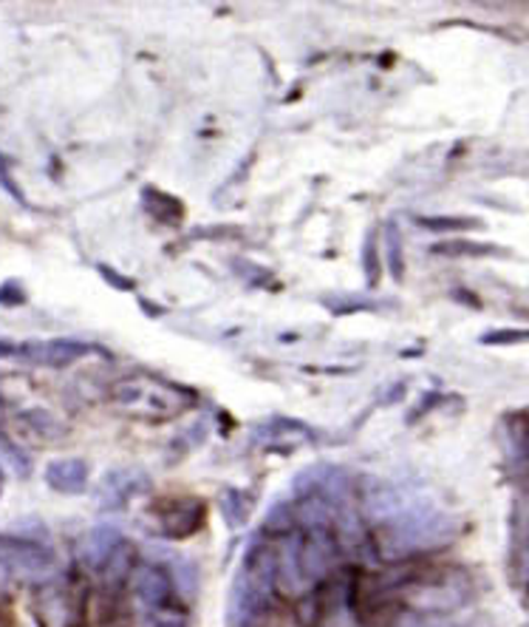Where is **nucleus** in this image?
Returning a JSON list of instances; mask_svg holds the SVG:
<instances>
[{
  "label": "nucleus",
  "instance_id": "nucleus-13",
  "mask_svg": "<svg viewBox=\"0 0 529 627\" xmlns=\"http://www.w3.org/2000/svg\"><path fill=\"white\" fill-rule=\"evenodd\" d=\"M386 251H388V270H391L393 281H399L406 265H402V238H399L397 225H386Z\"/></svg>",
  "mask_w": 529,
  "mask_h": 627
},
{
  "label": "nucleus",
  "instance_id": "nucleus-19",
  "mask_svg": "<svg viewBox=\"0 0 529 627\" xmlns=\"http://www.w3.org/2000/svg\"><path fill=\"white\" fill-rule=\"evenodd\" d=\"M0 185L7 188L9 196H12V199H18V202H26V199H23V193H20V188L12 185V179H9L7 168H0Z\"/></svg>",
  "mask_w": 529,
  "mask_h": 627
},
{
  "label": "nucleus",
  "instance_id": "nucleus-7",
  "mask_svg": "<svg viewBox=\"0 0 529 627\" xmlns=\"http://www.w3.org/2000/svg\"><path fill=\"white\" fill-rule=\"evenodd\" d=\"M122 545V536H119L117 529H108V525H99V529L88 531L83 545H79V556L88 562V565H105V562L111 560L114 551Z\"/></svg>",
  "mask_w": 529,
  "mask_h": 627
},
{
  "label": "nucleus",
  "instance_id": "nucleus-11",
  "mask_svg": "<svg viewBox=\"0 0 529 627\" xmlns=\"http://www.w3.org/2000/svg\"><path fill=\"white\" fill-rule=\"evenodd\" d=\"M419 227L431 233H464V231H482V222L471 216H419Z\"/></svg>",
  "mask_w": 529,
  "mask_h": 627
},
{
  "label": "nucleus",
  "instance_id": "nucleus-12",
  "mask_svg": "<svg viewBox=\"0 0 529 627\" xmlns=\"http://www.w3.org/2000/svg\"><path fill=\"white\" fill-rule=\"evenodd\" d=\"M249 506L252 502L247 500V497L241 495V491H236V489H229L227 495H224V500H222V514H224V520L233 525V529H238L244 520L249 517Z\"/></svg>",
  "mask_w": 529,
  "mask_h": 627
},
{
  "label": "nucleus",
  "instance_id": "nucleus-10",
  "mask_svg": "<svg viewBox=\"0 0 529 627\" xmlns=\"http://www.w3.org/2000/svg\"><path fill=\"white\" fill-rule=\"evenodd\" d=\"M133 477H139L137 471H114L102 480V506L114 509V506H122L128 497L137 495L139 489H133Z\"/></svg>",
  "mask_w": 529,
  "mask_h": 627
},
{
  "label": "nucleus",
  "instance_id": "nucleus-1",
  "mask_svg": "<svg viewBox=\"0 0 529 627\" xmlns=\"http://www.w3.org/2000/svg\"><path fill=\"white\" fill-rule=\"evenodd\" d=\"M111 397L119 410L131 412L137 417H148V421L184 415V412L196 406V392L153 375L122 378L111 386Z\"/></svg>",
  "mask_w": 529,
  "mask_h": 627
},
{
  "label": "nucleus",
  "instance_id": "nucleus-9",
  "mask_svg": "<svg viewBox=\"0 0 529 627\" xmlns=\"http://www.w3.org/2000/svg\"><path fill=\"white\" fill-rule=\"evenodd\" d=\"M436 256H447V258H484V256H507V251L496 245H482V242H473V238H444V242H436L431 247Z\"/></svg>",
  "mask_w": 529,
  "mask_h": 627
},
{
  "label": "nucleus",
  "instance_id": "nucleus-14",
  "mask_svg": "<svg viewBox=\"0 0 529 627\" xmlns=\"http://www.w3.org/2000/svg\"><path fill=\"white\" fill-rule=\"evenodd\" d=\"M363 273H366L368 285L379 281V251H377V231H368L366 242H363Z\"/></svg>",
  "mask_w": 529,
  "mask_h": 627
},
{
  "label": "nucleus",
  "instance_id": "nucleus-5",
  "mask_svg": "<svg viewBox=\"0 0 529 627\" xmlns=\"http://www.w3.org/2000/svg\"><path fill=\"white\" fill-rule=\"evenodd\" d=\"M464 599V594L458 588H453L447 580H433L425 585H417V591L411 594V602L417 608L425 610H451L458 608Z\"/></svg>",
  "mask_w": 529,
  "mask_h": 627
},
{
  "label": "nucleus",
  "instance_id": "nucleus-15",
  "mask_svg": "<svg viewBox=\"0 0 529 627\" xmlns=\"http://www.w3.org/2000/svg\"><path fill=\"white\" fill-rule=\"evenodd\" d=\"M29 423H32L34 429L37 432H43V435H54V432H60V423L54 421L48 412H40V410H34V412H29Z\"/></svg>",
  "mask_w": 529,
  "mask_h": 627
},
{
  "label": "nucleus",
  "instance_id": "nucleus-18",
  "mask_svg": "<svg viewBox=\"0 0 529 627\" xmlns=\"http://www.w3.org/2000/svg\"><path fill=\"white\" fill-rule=\"evenodd\" d=\"M99 273H102L105 278H111V281H117V285H114V287H119V290H133L131 278L119 276V273H114L111 267H99Z\"/></svg>",
  "mask_w": 529,
  "mask_h": 627
},
{
  "label": "nucleus",
  "instance_id": "nucleus-2",
  "mask_svg": "<svg viewBox=\"0 0 529 627\" xmlns=\"http://www.w3.org/2000/svg\"><path fill=\"white\" fill-rule=\"evenodd\" d=\"M20 358L26 361L43 363V366H68V363L79 361V358L88 355V347L79 341H72V338H54V341H29L14 347Z\"/></svg>",
  "mask_w": 529,
  "mask_h": 627
},
{
  "label": "nucleus",
  "instance_id": "nucleus-17",
  "mask_svg": "<svg viewBox=\"0 0 529 627\" xmlns=\"http://www.w3.org/2000/svg\"><path fill=\"white\" fill-rule=\"evenodd\" d=\"M23 301V293H20V287L14 285V281H7V287L0 290V305H20Z\"/></svg>",
  "mask_w": 529,
  "mask_h": 627
},
{
  "label": "nucleus",
  "instance_id": "nucleus-8",
  "mask_svg": "<svg viewBox=\"0 0 529 627\" xmlns=\"http://www.w3.org/2000/svg\"><path fill=\"white\" fill-rule=\"evenodd\" d=\"M142 202H144V211L151 213V216H156L159 222H164V225H179L184 216V205L179 202V199H173L171 193H162L159 188H144L142 191Z\"/></svg>",
  "mask_w": 529,
  "mask_h": 627
},
{
  "label": "nucleus",
  "instance_id": "nucleus-6",
  "mask_svg": "<svg viewBox=\"0 0 529 627\" xmlns=\"http://www.w3.org/2000/svg\"><path fill=\"white\" fill-rule=\"evenodd\" d=\"M88 466L83 460H54L46 469V482L63 495H79L86 489Z\"/></svg>",
  "mask_w": 529,
  "mask_h": 627
},
{
  "label": "nucleus",
  "instance_id": "nucleus-4",
  "mask_svg": "<svg viewBox=\"0 0 529 627\" xmlns=\"http://www.w3.org/2000/svg\"><path fill=\"white\" fill-rule=\"evenodd\" d=\"M131 585L137 591V596L153 608L164 605V602L171 599V591H173V582L171 576L164 574L162 568H153V565H139L131 576Z\"/></svg>",
  "mask_w": 529,
  "mask_h": 627
},
{
  "label": "nucleus",
  "instance_id": "nucleus-20",
  "mask_svg": "<svg viewBox=\"0 0 529 627\" xmlns=\"http://www.w3.org/2000/svg\"><path fill=\"white\" fill-rule=\"evenodd\" d=\"M527 437H529V423H527Z\"/></svg>",
  "mask_w": 529,
  "mask_h": 627
},
{
  "label": "nucleus",
  "instance_id": "nucleus-16",
  "mask_svg": "<svg viewBox=\"0 0 529 627\" xmlns=\"http://www.w3.org/2000/svg\"><path fill=\"white\" fill-rule=\"evenodd\" d=\"M482 341L484 343H523V341H529V332L498 330V332H487V336H484Z\"/></svg>",
  "mask_w": 529,
  "mask_h": 627
},
{
  "label": "nucleus",
  "instance_id": "nucleus-3",
  "mask_svg": "<svg viewBox=\"0 0 529 627\" xmlns=\"http://www.w3.org/2000/svg\"><path fill=\"white\" fill-rule=\"evenodd\" d=\"M204 520V506L198 500H173L171 509L159 514L162 531L168 536H190Z\"/></svg>",
  "mask_w": 529,
  "mask_h": 627
}]
</instances>
